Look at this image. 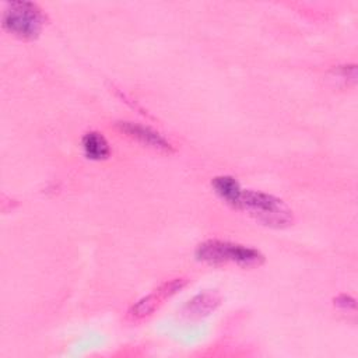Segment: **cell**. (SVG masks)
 <instances>
[{
    "instance_id": "obj_5",
    "label": "cell",
    "mask_w": 358,
    "mask_h": 358,
    "mask_svg": "<svg viewBox=\"0 0 358 358\" xmlns=\"http://www.w3.org/2000/svg\"><path fill=\"white\" fill-rule=\"evenodd\" d=\"M116 127L120 133H123L129 138L136 140L137 143H140L148 148H152L158 152L171 154L175 151L173 145L161 133H158L157 130H154L148 126L123 120V122H117Z\"/></svg>"
},
{
    "instance_id": "obj_7",
    "label": "cell",
    "mask_w": 358,
    "mask_h": 358,
    "mask_svg": "<svg viewBox=\"0 0 358 358\" xmlns=\"http://www.w3.org/2000/svg\"><path fill=\"white\" fill-rule=\"evenodd\" d=\"M211 186L215 194L228 206L235 210H239L242 187L239 182L231 175H218L211 179Z\"/></svg>"
},
{
    "instance_id": "obj_10",
    "label": "cell",
    "mask_w": 358,
    "mask_h": 358,
    "mask_svg": "<svg viewBox=\"0 0 358 358\" xmlns=\"http://www.w3.org/2000/svg\"><path fill=\"white\" fill-rule=\"evenodd\" d=\"M334 305L343 310H355L357 303L355 299L347 294H341L334 299Z\"/></svg>"
},
{
    "instance_id": "obj_9",
    "label": "cell",
    "mask_w": 358,
    "mask_h": 358,
    "mask_svg": "<svg viewBox=\"0 0 358 358\" xmlns=\"http://www.w3.org/2000/svg\"><path fill=\"white\" fill-rule=\"evenodd\" d=\"M334 74L338 77V80H343L344 83H355L357 78V66L355 64H345L338 66L334 70Z\"/></svg>"
},
{
    "instance_id": "obj_4",
    "label": "cell",
    "mask_w": 358,
    "mask_h": 358,
    "mask_svg": "<svg viewBox=\"0 0 358 358\" xmlns=\"http://www.w3.org/2000/svg\"><path fill=\"white\" fill-rule=\"evenodd\" d=\"M185 285H186L185 278H172L171 281L161 284L151 294L140 298L136 303H133L127 312V317L133 322H138L151 316L164 303L165 299L179 292Z\"/></svg>"
},
{
    "instance_id": "obj_3",
    "label": "cell",
    "mask_w": 358,
    "mask_h": 358,
    "mask_svg": "<svg viewBox=\"0 0 358 358\" xmlns=\"http://www.w3.org/2000/svg\"><path fill=\"white\" fill-rule=\"evenodd\" d=\"M45 14L36 3L17 0L6 4L1 17L3 28L22 41H34L42 32Z\"/></svg>"
},
{
    "instance_id": "obj_2",
    "label": "cell",
    "mask_w": 358,
    "mask_h": 358,
    "mask_svg": "<svg viewBox=\"0 0 358 358\" xmlns=\"http://www.w3.org/2000/svg\"><path fill=\"white\" fill-rule=\"evenodd\" d=\"M239 210L268 228L282 229L294 222V213L284 200L260 190H242Z\"/></svg>"
},
{
    "instance_id": "obj_6",
    "label": "cell",
    "mask_w": 358,
    "mask_h": 358,
    "mask_svg": "<svg viewBox=\"0 0 358 358\" xmlns=\"http://www.w3.org/2000/svg\"><path fill=\"white\" fill-rule=\"evenodd\" d=\"M221 303V296L215 291H204L190 298L180 313L187 320H200L210 316Z\"/></svg>"
},
{
    "instance_id": "obj_8",
    "label": "cell",
    "mask_w": 358,
    "mask_h": 358,
    "mask_svg": "<svg viewBox=\"0 0 358 358\" xmlns=\"http://www.w3.org/2000/svg\"><path fill=\"white\" fill-rule=\"evenodd\" d=\"M84 154L88 159L101 161L110 155V145L99 131H88L81 138Z\"/></svg>"
},
{
    "instance_id": "obj_1",
    "label": "cell",
    "mask_w": 358,
    "mask_h": 358,
    "mask_svg": "<svg viewBox=\"0 0 358 358\" xmlns=\"http://www.w3.org/2000/svg\"><path fill=\"white\" fill-rule=\"evenodd\" d=\"M194 256L199 262L211 266L236 264L246 268L259 267L264 263L263 253L256 248L222 239L203 241L196 246Z\"/></svg>"
}]
</instances>
